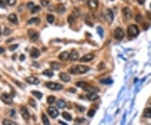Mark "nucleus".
I'll list each match as a JSON object with an SVG mask.
<instances>
[{
	"mask_svg": "<svg viewBox=\"0 0 151 125\" xmlns=\"http://www.w3.org/2000/svg\"><path fill=\"white\" fill-rule=\"evenodd\" d=\"M89 70H90V68L86 66L76 65V66H72V67H70L68 71H69L70 73L76 75V74H84V73L87 72Z\"/></svg>",
	"mask_w": 151,
	"mask_h": 125,
	"instance_id": "1",
	"label": "nucleus"
},
{
	"mask_svg": "<svg viewBox=\"0 0 151 125\" xmlns=\"http://www.w3.org/2000/svg\"><path fill=\"white\" fill-rule=\"evenodd\" d=\"M127 33H128V35L129 37H131V38H133V37H135L139 34V29L136 25L131 24V25H129V28H128Z\"/></svg>",
	"mask_w": 151,
	"mask_h": 125,
	"instance_id": "2",
	"label": "nucleus"
},
{
	"mask_svg": "<svg viewBox=\"0 0 151 125\" xmlns=\"http://www.w3.org/2000/svg\"><path fill=\"white\" fill-rule=\"evenodd\" d=\"M45 86L46 87H48L50 90H55V91H59V90H61L63 88V86L60 84V83H56V82H49L45 83Z\"/></svg>",
	"mask_w": 151,
	"mask_h": 125,
	"instance_id": "3",
	"label": "nucleus"
},
{
	"mask_svg": "<svg viewBox=\"0 0 151 125\" xmlns=\"http://www.w3.org/2000/svg\"><path fill=\"white\" fill-rule=\"evenodd\" d=\"M105 18H106V20L107 21L108 24H111V23L113 21L114 13H113L112 9L107 8L106 10H105Z\"/></svg>",
	"mask_w": 151,
	"mask_h": 125,
	"instance_id": "4",
	"label": "nucleus"
},
{
	"mask_svg": "<svg viewBox=\"0 0 151 125\" xmlns=\"http://www.w3.org/2000/svg\"><path fill=\"white\" fill-rule=\"evenodd\" d=\"M113 36L116 40H121L123 38V36H124V32H123V30L121 29V28H117L115 30H114Z\"/></svg>",
	"mask_w": 151,
	"mask_h": 125,
	"instance_id": "5",
	"label": "nucleus"
},
{
	"mask_svg": "<svg viewBox=\"0 0 151 125\" xmlns=\"http://www.w3.org/2000/svg\"><path fill=\"white\" fill-rule=\"evenodd\" d=\"M47 112L52 119H56V118L59 115L58 110H57L55 107H49L47 109Z\"/></svg>",
	"mask_w": 151,
	"mask_h": 125,
	"instance_id": "6",
	"label": "nucleus"
},
{
	"mask_svg": "<svg viewBox=\"0 0 151 125\" xmlns=\"http://www.w3.org/2000/svg\"><path fill=\"white\" fill-rule=\"evenodd\" d=\"M1 100L6 104H11V103H12V102H13V98H12V97H11L9 94L3 93V94H2V96H1Z\"/></svg>",
	"mask_w": 151,
	"mask_h": 125,
	"instance_id": "7",
	"label": "nucleus"
},
{
	"mask_svg": "<svg viewBox=\"0 0 151 125\" xmlns=\"http://www.w3.org/2000/svg\"><path fill=\"white\" fill-rule=\"evenodd\" d=\"M87 4L91 10L95 11L98 8V0H88Z\"/></svg>",
	"mask_w": 151,
	"mask_h": 125,
	"instance_id": "8",
	"label": "nucleus"
},
{
	"mask_svg": "<svg viewBox=\"0 0 151 125\" xmlns=\"http://www.w3.org/2000/svg\"><path fill=\"white\" fill-rule=\"evenodd\" d=\"M28 35L32 41H36L39 38V34L35 30H34V29H29Z\"/></svg>",
	"mask_w": 151,
	"mask_h": 125,
	"instance_id": "9",
	"label": "nucleus"
},
{
	"mask_svg": "<svg viewBox=\"0 0 151 125\" xmlns=\"http://www.w3.org/2000/svg\"><path fill=\"white\" fill-rule=\"evenodd\" d=\"M20 113H21L23 119L25 120H29V111L26 108V107H24V106H21V107H20Z\"/></svg>",
	"mask_w": 151,
	"mask_h": 125,
	"instance_id": "10",
	"label": "nucleus"
},
{
	"mask_svg": "<svg viewBox=\"0 0 151 125\" xmlns=\"http://www.w3.org/2000/svg\"><path fill=\"white\" fill-rule=\"evenodd\" d=\"M122 13H123V15L126 19H130L132 18V11L131 9L129 8H123L122 9Z\"/></svg>",
	"mask_w": 151,
	"mask_h": 125,
	"instance_id": "11",
	"label": "nucleus"
},
{
	"mask_svg": "<svg viewBox=\"0 0 151 125\" xmlns=\"http://www.w3.org/2000/svg\"><path fill=\"white\" fill-rule=\"evenodd\" d=\"M83 90H84V91H86V92H91V93H97V92H98L100 91L99 88H97V87H93V86H91L89 84L86 85V87L83 88Z\"/></svg>",
	"mask_w": 151,
	"mask_h": 125,
	"instance_id": "12",
	"label": "nucleus"
},
{
	"mask_svg": "<svg viewBox=\"0 0 151 125\" xmlns=\"http://www.w3.org/2000/svg\"><path fill=\"white\" fill-rule=\"evenodd\" d=\"M94 57H95L94 55L91 54V53H89V54H86L85 55H83V56L80 59V61L81 62H88V61H91V60L94 58Z\"/></svg>",
	"mask_w": 151,
	"mask_h": 125,
	"instance_id": "13",
	"label": "nucleus"
},
{
	"mask_svg": "<svg viewBox=\"0 0 151 125\" xmlns=\"http://www.w3.org/2000/svg\"><path fill=\"white\" fill-rule=\"evenodd\" d=\"M27 82L29 83V84H33V85H36V84H39L40 83V80L37 79L35 76H29L25 79Z\"/></svg>",
	"mask_w": 151,
	"mask_h": 125,
	"instance_id": "14",
	"label": "nucleus"
},
{
	"mask_svg": "<svg viewBox=\"0 0 151 125\" xmlns=\"http://www.w3.org/2000/svg\"><path fill=\"white\" fill-rule=\"evenodd\" d=\"M69 58H70V54L67 51H63L59 55V59H60L61 61H67Z\"/></svg>",
	"mask_w": 151,
	"mask_h": 125,
	"instance_id": "15",
	"label": "nucleus"
},
{
	"mask_svg": "<svg viewBox=\"0 0 151 125\" xmlns=\"http://www.w3.org/2000/svg\"><path fill=\"white\" fill-rule=\"evenodd\" d=\"M40 55V52L37 48H35V47L32 48L30 50V56L32 58H36V57H38Z\"/></svg>",
	"mask_w": 151,
	"mask_h": 125,
	"instance_id": "16",
	"label": "nucleus"
},
{
	"mask_svg": "<svg viewBox=\"0 0 151 125\" xmlns=\"http://www.w3.org/2000/svg\"><path fill=\"white\" fill-rule=\"evenodd\" d=\"M8 21H9L10 23H12V24H16L18 23V18H17V15H16L15 13H11V14L8 15Z\"/></svg>",
	"mask_w": 151,
	"mask_h": 125,
	"instance_id": "17",
	"label": "nucleus"
},
{
	"mask_svg": "<svg viewBox=\"0 0 151 125\" xmlns=\"http://www.w3.org/2000/svg\"><path fill=\"white\" fill-rule=\"evenodd\" d=\"M60 78H61V81H63V82H68L71 80L69 75H68L67 73H66V72L60 73Z\"/></svg>",
	"mask_w": 151,
	"mask_h": 125,
	"instance_id": "18",
	"label": "nucleus"
},
{
	"mask_svg": "<svg viewBox=\"0 0 151 125\" xmlns=\"http://www.w3.org/2000/svg\"><path fill=\"white\" fill-rule=\"evenodd\" d=\"M79 58V54L77 51H76V50H73V51L70 54V60L71 61H76V60H78Z\"/></svg>",
	"mask_w": 151,
	"mask_h": 125,
	"instance_id": "19",
	"label": "nucleus"
},
{
	"mask_svg": "<svg viewBox=\"0 0 151 125\" xmlns=\"http://www.w3.org/2000/svg\"><path fill=\"white\" fill-rule=\"evenodd\" d=\"M86 98L90 101H96L98 99V96L97 95V93H91V92H89V93L86 95Z\"/></svg>",
	"mask_w": 151,
	"mask_h": 125,
	"instance_id": "20",
	"label": "nucleus"
},
{
	"mask_svg": "<svg viewBox=\"0 0 151 125\" xmlns=\"http://www.w3.org/2000/svg\"><path fill=\"white\" fill-rule=\"evenodd\" d=\"M56 104H57V107H58L59 108H64L66 106V101H64L63 99H60V100H58Z\"/></svg>",
	"mask_w": 151,
	"mask_h": 125,
	"instance_id": "21",
	"label": "nucleus"
},
{
	"mask_svg": "<svg viewBox=\"0 0 151 125\" xmlns=\"http://www.w3.org/2000/svg\"><path fill=\"white\" fill-rule=\"evenodd\" d=\"M41 119H42V122H43V124H44V125H50L49 119H48L47 116L45 114V113H42V115H41Z\"/></svg>",
	"mask_w": 151,
	"mask_h": 125,
	"instance_id": "22",
	"label": "nucleus"
},
{
	"mask_svg": "<svg viewBox=\"0 0 151 125\" xmlns=\"http://www.w3.org/2000/svg\"><path fill=\"white\" fill-rule=\"evenodd\" d=\"M40 22V18L35 17V18H32L31 19H29L28 21V24H39Z\"/></svg>",
	"mask_w": 151,
	"mask_h": 125,
	"instance_id": "23",
	"label": "nucleus"
},
{
	"mask_svg": "<svg viewBox=\"0 0 151 125\" xmlns=\"http://www.w3.org/2000/svg\"><path fill=\"white\" fill-rule=\"evenodd\" d=\"M50 66H51V68L53 69V70H59L60 69V63H58V62L56 61H53L50 63Z\"/></svg>",
	"mask_w": 151,
	"mask_h": 125,
	"instance_id": "24",
	"label": "nucleus"
},
{
	"mask_svg": "<svg viewBox=\"0 0 151 125\" xmlns=\"http://www.w3.org/2000/svg\"><path fill=\"white\" fill-rule=\"evenodd\" d=\"M100 83L105 84V85H109L111 84V83H113V80L110 79V78H105V79L100 80Z\"/></svg>",
	"mask_w": 151,
	"mask_h": 125,
	"instance_id": "25",
	"label": "nucleus"
},
{
	"mask_svg": "<svg viewBox=\"0 0 151 125\" xmlns=\"http://www.w3.org/2000/svg\"><path fill=\"white\" fill-rule=\"evenodd\" d=\"M57 11H58L59 13H65V11H66V7L64 6V4H59L58 7H57Z\"/></svg>",
	"mask_w": 151,
	"mask_h": 125,
	"instance_id": "26",
	"label": "nucleus"
},
{
	"mask_svg": "<svg viewBox=\"0 0 151 125\" xmlns=\"http://www.w3.org/2000/svg\"><path fill=\"white\" fill-rule=\"evenodd\" d=\"M3 125H17L15 122L12 121L9 119H4L3 120Z\"/></svg>",
	"mask_w": 151,
	"mask_h": 125,
	"instance_id": "27",
	"label": "nucleus"
},
{
	"mask_svg": "<svg viewBox=\"0 0 151 125\" xmlns=\"http://www.w3.org/2000/svg\"><path fill=\"white\" fill-rule=\"evenodd\" d=\"M144 116L145 118H151V108H146L145 110V112H144Z\"/></svg>",
	"mask_w": 151,
	"mask_h": 125,
	"instance_id": "28",
	"label": "nucleus"
},
{
	"mask_svg": "<svg viewBox=\"0 0 151 125\" xmlns=\"http://www.w3.org/2000/svg\"><path fill=\"white\" fill-rule=\"evenodd\" d=\"M56 102V97L54 96H49L47 98V103L48 104H53Z\"/></svg>",
	"mask_w": 151,
	"mask_h": 125,
	"instance_id": "29",
	"label": "nucleus"
},
{
	"mask_svg": "<svg viewBox=\"0 0 151 125\" xmlns=\"http://www.w3.org/2000/svg\"><path fill=\"white\" fill-rule=\"evenodd\" d=\"M31 92H32V94H33L35 98H37L38 99H41V98H42V96H43L42 93L38 91H32Z\"/></svg>",
	"mask_w": 151,
	"mask_h": 125,
	"instance_id": "30",
	"label": "nucleus"
},
{
	"mask_svg": "<svg viewBox=\"0 0 151 125\" xmlns=\"http://www.w3.org/2000/svg\"><path fill=\"white\" fill-rule=\"evenodd\" d=\"M62 117H63V119H66L67 121H71V120H72V116H71L67 112H64L62 113Z\"/></svg>",
	"mask_w": 151,
	"mask_h": 125,
	"instance_id": "31",
	"label": "nucleus"
},
{
	"mask_svg": "<svg viewBox=\"0 0 151 125\" xmlns=\"http://www.w3.org/2000/svg\"><path fill=\"white\" fill-rule=\"evenodd\" d=\"M46 19H47V21L50 23V24H52V23L55 21V17L52 14H47Z\"/></svg>",
	"mask_w": 151,
	"mask_h": 125,
	"instance_id": "32",
	"label": "nucleus"
},
{
	"mask_svg": "<svg viewBox=\"0 0 151 125\" xmlns=\"http://www.w3.org/2000/svg\"><path fill=\"white\" fill-rule=\"evenodd\" d=\"M67 20H68V22H69V24H74V23H75L76 18H75V16H74V15L71 14V15L68 16Z\"/></svg>",
	"mask_w": 151,
	"mask_h": 125,
	"instance_id": "33",
	"label": "nucleus"
},
{
	"mask_svg": "<svg viewBox=\"0 0 151 125\" xmlns=\"http://www.w3.org/2000/svg\"><path fill=\"white\" fill-rule=\"evenodd\" d=\"M76 87H81V88H82L83 89L84 87H86V85H87V83L86 82H76Z\"/></svg>",
	"mask_w": 151,
	"mask_h": 125,
	"instance_id": "34",
	"label": "nucleus"
},
{
	"mask_svg": "<svg viewBox=\"0 0 151 125\" xmlns=\"http://www.w3.org/2000/svg\"><path fill=\"white\" fill-rule=\"evenodd\" d=\"M43 75L47 76H52L54 75V73H53V71H50V70H45V71H43Z\"/></svg>",
	"mask_w": 151,
	"mask_h": 125,
	"instance_id": "35",
	"label": "nucleus"
},
{
	"mask_svg": "<svg viewBox=\"0 0 151 125\" xmlns=\"http://www.w3.org/2000/svg\"><path fill=\"white\" fill-rule=\"evenodd\" d=\"M40 10V6H35L33 8L31 9V13H35L39 12Z\"/></svg>",
	"mask_w": 151,
	"mask_h": 125,
	"instance_id": "36",
	"label": "nucleus"
},
{
	"mask_svg": "<svg viewBox=\"0 0 151 125\" xmlns=\"http://www.w3.org/2000/svg\"><path fill=\"white\" fill-rule=\"evenodd\" d=\"M94 114H95V110L94 109H90L87 112V116L90 117V118L94 116Z\"/></svg>",
	"mask_w": 151,
	"mask_h": 125,
	"instance_id": "37",
	"label": "nucleus"
},
{
	"mask_svg": "<svg viewBox=\"0 0 151 125\" xmlns=\"http://www.w3.org/2000/svg\"><path fill=\"white\" fill-rule=\"evenodd\" d=\"M40 4L43 7H47L48 4H49V0H41V1H40Z\"/></svg>",
	"mask_w": 151,
	"mask_h": 125,
	"instance_id": "38",
	"label": "nucleus"
},
{
	"mask_svg": "<svg viewBox=\"0 0 151 125\" xmlns=\"http://www.w3.org/2000/svg\"><path fill=\"white\" fill-rule=\"evenodd\" d=\"M135 20L137 22H141L142 20H143V18H142V15L140 14V13H137L136 15V18H135Z\"/></svg>",
	"mask_w": 151,
	"mask_h": 125,
	"instance_id": "39",
	"label": "nucleus"
},
{
	"mask_svg": "<svg viewBox=\"0 0 151 125\" xmlns=\"http://www.w3.org/2000/svg\"><path fill=\"white\" fill-rule=\"evenodd\" d=\"M6 3L7 4H8V5L13 6L16 3V0H6Z\"/></svg>",
	"mask_w": 151,
	"mask_h": 125,
	"instance_id": "40",
	"label": "nucleus"
},
{
	"mask_svg": "<svg viewBox=\"0 0 151 125\" xmlns=\"http://www.w3.org/2000/svg\"><path fill=\"white\" fill-rule=\"evenodd\" d=\"M29 103L30 104L31 106H33L34 108H36V103H35V102L33 100V99H29Z\"/></svg>",
	"mask_w": 151,
	"mask_h": 125,
	"instance_id": "41",
	"label": "nucleus"
},
{
	"mask_svg": "<svg viewBox=\"0 0 151 125\" xmlns=\"http://www.w3.org/2000/svg\"><path fill=\"white\" fill-rule=\"evenodd\" d=\"M10 33H11V30L8 28H5V29H4V32H3L4 35H8Z\"/></svg>",
	"mask_w": 151,
	"mask_h": 125,
	"instance_id": "42",
	"label": "nucleus"
},
{
	"mask_svg": "<svg viewBox=\"0 0 151 125\" xmlns=\"http://www.w3.org/2000/svg\"><path fill=\"white\" fill-rule=\"evenodd\" d=\"M97 30H98V33H100V36L101 37L103 36V29H102V27H98L97 28Z\"/></svg>",
	"mask_w": 151,
	"mask_h": 125,
	"instance_id": "43",
	"label": "nucleus"
},
{
	"mask_svg": "<svg viewBox=\"0 0 151 125\" xmlns=\"http://www.w3.org/2000/svg\"><path fill=\"white\" fill-rule=\"evenodd\" d=\"M27 7H28V8L32 9L34 7H35V4H34V3H32V2H29V3L27 4Z\"/></svg>",
	"mask_w": 151,
	"mask_h": 125,
	"instance_id": "44",
	"label": "nucleus"
},
{
	"mask_svg": "<svg viewBox=\"0 0 151 125\" xmlns=\"http://www.w3.org/2000/svg\"><path fill=\"white\" fill-rule=\"evenodd\" d=\"M18 45H11L10 47H9V50H15L16 48H18Z\"/></svg>",
	"mask_w": 151,
	"mask_h": 125,
	"instance_id": "45",
	"label": "nucleus"
},
{
	"mask_svg": "<svg viewBox=\"0 0 151 125\" xmlns=\"http://www.w3.org/2000/svg\"><path fill=\"white\" fill-rule=\"evenodd\" d=\"M146 18H148L149 19L151 20V13L150 12H146Z\"/></svg>",
	"mask_w": 151,
	"mask_h": 125,
	"instance_id": "46",
	"label": "nucleus"
},
{
	"mask_svg": "<svg viewBox=\"0 0 151 125\" xmlns=\"http://www.w3.org/2000/svg\"><path fill=\"white\" fill-rule=\"evenodd\" d=\"M0 8H4V3L3 0H0Z\"/></svg>",
	"mask_w": 151,
	"mask_h": 125,
	"instance_id": "47",
	"label": "nucleus"
},
{
	"mask_svg": "<svg viewBox=\"0 0 151 125\" xmlns=\"http://www.w3.org/2000/svg\"><path fill=\"white\" fill-rule=\"evenodd\" d=\"M85 119H76V122H79V123H81V122H84Z\"/></svg>",
	"mask_w": 151,
	"mask_h": 125,
	"instance_id": "48",
	"label": "nucleus"
},
{
	"mask_svg": "<svg viewBox=\"0 0 151 125\" xmlns=\"http://www.w3.org/2000/svg\"><path fill=\"white\" fill-rule=\"evenodd\" d=\"M145 0H138L139 4H144V3H145Z\"/></svg>",
	"mask_w": 151,
	"mask_h": 125,
	"instance_id": "49",
	"label": "nucleus"
},
{
	"mask_svg": "<svg viewBox=\"0 0 151 125\" xmlns=\"http://www.w3.org/2000/svg\"><path fill=\"white\" fill-rule=\"evenodd\" d=\"M5 51V50H4V48L3 47H0V54H2V53H3Z\"/></svg>",
	"mask_w": 151,
	"mask_h": 125,
	"instance_id": "50",
	"label": "nucleus"
},
{
	"mask_svg": "<svg viewBox=\"0 0 151 125\" xmlns=\"http://www.w3.org/2000/svg\"><path fill=\"white\" fill-rule=\"evenodd\" d=\"M24 58H25L24 55H20V61H24Z\"/></svg>",
	"mask_w": 151,
	"mask_h": 125,
	"instance_id": "51",
	"label": "nucleus"
},
{
	"mask_svg": "<svg viewBox=\"0 0 151 125\" xmlns=\"http://www.w3.org/2000/svg\"><path fill=\"white\" fill-rule=\"evenodd\" d=\"M70 91H72L71 92H76V90L75 89H70Z\"/></svg>",
	"mask_w": 151,
	"mask_h": 125,
	"instance_id": "52",
	"label": "nucleus"
},
{
	"mask_svg": "<svg viewBox=\"0 0 151 125\" xmlns=\"http://www.w3.org/2000/svg\"><path fill=\"white\" fill-rule=\"evenodd\" d=\"M59 123H60V124H63V125H67L66 124H64V123H62V122H59Z\"/></svg>",
	"mask_w": 151,
	"mask_h": 125,
	"instance_id": "53",
	"label": "nucleus"
},
{
	"mask_svg": "<svg viewBox=\"0 0 151 125\" xmlns=\"http://www.w3.org/2000/svg\"><path fill=\"white\" fill-rule=\"evenodd\" d=\"M0 35H1V28H0Z\"/></svg>",
	"mask_w": 151,
	"mask_h": 125,
	"instance_id": "54",
	"label": "nucleus"
},
{
	"mask_svg": "<svg viewBox=\"0 0 151 125\" xmlns=\"http://www.w3.org/2000/svg\"><path fill=\"white\" fill-rule=\"evenodd\" d=\"M0 77H1V76H0Z\"/></svg>",
	"mask_w": 151,
	"mask_h": 125,
	"instance_id": "55",
	"label": "nucleus"
}]
</instances>
